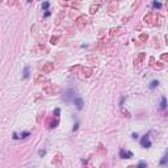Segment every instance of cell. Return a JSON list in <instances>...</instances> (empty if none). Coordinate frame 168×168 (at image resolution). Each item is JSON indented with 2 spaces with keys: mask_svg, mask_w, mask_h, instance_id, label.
Segmentation results:
<instances>
[{
  "mask_svg": "<svg viewBox=\"0 0 168 168\" xmlns=\"http://www.w3.org/2000/svg\"><path fill=\"white\" fill-rule=\"evenodd\" d=\"M43 91H45L47 95H58L62 89H61V87H58V86H55V84H51V83L47 82L45 86H43Z\"/></svg>",
  "mask_w": 168,
  "mask_h": 168,
  "instance_id": "6da1fadb",
  "label": "cell"
},
{
  "mask_svg": "<svg viewBox=\"0 0 168 168\" xmlns=\"http://www.w3.org/2000/svg\"><path fill=\"white\" fill-rule=\"evenodd\" d=\"M143 21L146 22V24H148V25H154V21H156V15L155 13H147L146 16H144V18H143Z\"/></svg>",
  "mask_w": 168,
  "mask_h": 168,
  "instance_id": "7a4b0ae2",
  "label": "cell"
},
{
  "mask_svg": "<svg viewBox=\"0 0 168 168\" xmlns=\"http://www.w3.org/2000/svg\"><path fill=\"white\" fill-rule=\"evenodd\" d=\"M75 24H76V26L79 28V29H83V28L86 26V24H87V17H86V16H79V17L76 18Z\"/></svg>",
  "mask_w": 168,
  "mask_h": 168,
  "instance_id": "3957f363",
  "label": "cell"
},
{
  "mask_svg": "<svg viewBox=\"0 0 168 168\" xmlns=\"http://www.w3.org/2000/svg\"><path fill=\"white\" fill-rule=\"evenodd\" d=\"M53 70H54V64H53L51 62H47V63H45L42 66V72L43 74H50Z\"/></svg>",
  "mask_w": 168,
  "mask_h": 168,
  "instance_id": "277c9868",
  "label": "cell"
},
{
  "mask_svg": "<svg viewBox=\"0 0 168 168\" xmlns=\"http://www.w3.org/2000/svg\"><path fill=\"white\" fill-rule=\"evenodd\" d=\"M144 58H146V54H144V53H139V54L135 57V59H134V66H135V67H137V66H139V64L143 62Z\"/></svg>",
  "mask_w": 168,
  "mask_h": 168,
  "instance_id": "5b68a950",
  "label": "cell"
},
{
  "mask_svg": "<svg viewBox=\"0 0 168 168\" xmlns=\"http://www.w3.org/2000/svg\"><path fill=\"white\" fill-rule=\"evenodd\" d=\"M141 144H142L143 147H150V146H151V142H150V139H148V134H144L143 137H142Z\"/></svg>",
  "mask_w": 168,
  "mask_h": 168,
  "instance_id": "8992f818",
  "label": "cell"
},
{
  "mask_svg": "<svg viewBox=\"0 0 168 168\" xmlns=\"http://www.w3.org/2000/svg\"><path fill=\"white\" fill-rule=\"evenodd\" d=\"M119 156H121V158H123V159H130V158L133 156V154L130 152V151L121 150V151H119Z\"/></svg>",
  "mask_w": 168,
  "mask_h": 168,
  "instance_id": "52a82bcc",
  "label": "cell"
},
{
  "mask_svg": "<svg viewBox=\"0 0 168 168\" xmlns=\"http://www.w3.org/2000/svg\"><path fill=\"white\" fill-rule=\"evenodd\" d=\"M82 72L86 78H89L92 75V68H88V67H83L82 68Z\"/></svg>",
  "mask_w": 168,
  "mask_h": 168,
  "instance_id": "ba28073f",
  "label": "cell"
},
{
  "mask_svg": "<svg viewBox=\"0 0 168 168\" xmlns=\"http://www.w3.org/2000/svg\"><path fill=\"white\" fill-rule=\"evenodd\" d=\"M43 79H45V76H43L42 74H37L36 76H34V83H36V84H40V83L43 82Z\"/></svg>",
  "mask_w": 168,
  "mask_h": 168,
  "instance_id": "9c48e42d",
  "label": "cell"
},
{
  "mask_svg": "<svg viewBox=\"0 0 168 168\" xmlns=\"http://www.w3.org/2000/svg\"><path fill=\"white\" fill-rule=\"evenodd\" d=\"M74 102H75V105H76V108H78V109H82V108H83V105H84V102H83V100H82V98H79V97H78V98H75V100H74Z\"/></svg>",
  "mask_w": 168,
  "mask_h": 168,
  "instance_id": "30bf717a",
  "label": "cell"
},
{
  "mask_svg": "<svg viewBox=\"0 0 168 168\" xmlns=\"http://www.w3.org/2000/svg\"><path fill=\"white\" fill-rule=\"evenodd\" d=\"M100 8V5H98V4H92L91 7H89V13H91V15H93V13H96L97 12V9Z\"/></svg>",
  "mask_w": 168,
  "mask_h": 168,
  "instance_id": "8fae6325",
  "label": "cell"
},
{
  "mask_svg": "<svg viewBox=\"0 0 168 168\" xmlns=\"http://www.w3.org/2000/svg\"><path fill=\"white\" fill-rule=\"evenodd\" d=\"M119 30H121V28H119V26H117V28H112V29H110V36H112V37L117 36V34L119 33Z\"/></svg>",
  "mask_w": 168,
  "mask_h": 168,
  "instance_id": "7c38bea8",
  "label": "cell"
},
{
  "mask_svg": "<svg viewBox=\"0 0 168 168\" xmlns=\"http://www.w3.org/2000/svg\"><path fill=\"white\" fill-rule=\"evenodd\" d=\"M29 135H30V133H28V131H24V133H21V135H20V137H18L17 134H13V138H15V139H18V138H26V137H29Z\"/></svg>",
  "mask_w": 168,
  "mask_h": 168,
  "instance_id": "4fadbf2b",
  "label": "cell"
},
{
  "mask_svg": "<svg viewBox=\"0 0 168 168\" xmlns=\"http://www.w3.org/2000/svg\"><path fill=\"white\" fill-rule=\"evenodd\" d=\"M61 160H62L61 154H57V155H55V158L53 159V164H59V163H61Z\"/></svg>",
  "mask_w": 168,
  "mask_h": 168,
  "instance_id": "5bb4252c",
  "label": "cell"
},
{
  "mask_svg": "<svg viewBox=\"0 0 168 168\" xmlns=\"http://www.w3.org/2000/svg\"><path fill=\"white\" fill-rule=\"evenodd\" d=\"M147 38H148V36H147L146 33H142L141 36H139V41H142V42H144V41H147Z\"/></svg>",
  "mask_w": 168,
  "mask_h": 168,
  "instance_id": "9a60e30c",
  "label": "cell"
},
{
  "mask_svg": "<svg viewBox=\"0 0 168 168\" xmlns=\"http://www.w3.org/2000/svg\"><path fill=\"white\" fill-rule=\"evenodd\" d=\"M160 108H162V109H165V108H167V100H165V97L162 98V104H160Z\"/></svg>",
  "mask_w": 168,
  "mask_h": 168,
  "instance_id": "2e32d148",
  "label": "cell"
},
{
  "mask_svg": "<svg viewBox=\"0 0 168 168\" xmlns=\"http://www.w3.org/2000/svg\"><path fill=\"white\" fill-rule=\"evenodd\" d=\"M72 93H74V91H72V89H70V91L67 92V95H68V96H66V97H64V100L68 101V100H70V97H72Z\"/></svg>",
  "mask_w": 168,
  "mask_h": 168,
  "instance_id": "e0dca14e",
  "label": "cell"
},
{
  "mask_svg": "<svg viewBox=\"0 0 168 168\" xmlns=\"http://www.w3.org/2000/svg\"><path fill=\"white\" fill-rule=\"evenodd\" d=\"M158 84H159V82H158V80H154V82H151L150 88H156V87H158Z\"/></svg>",
  "mask_w": 168,
  "mask_h": 168,
  "instance_id": "ac0fdd59",
  "label": "cell"
},
{
  "mask_svg": "<svg viewBox=\"0 0 168 168\" xmlns=\"http://www.w3.org/2000/svg\"><path fill=\"white\" fill-rule=\"evenodd\" d=\"M58 40H59V37H58V36H54V37H51V40H50V42H51L53 45H55Z\"/></svg>",
  "mask_w": 168,
  "mask_h": 168,
  "instance_id": "d6986e66",
  "label": "cell"
},
{
  "mask_svg": "<svg viewBox=\"0 0 168 168\" xmlns=\"http://www.w3.org/2000/svg\"><path fill=\"white\" fill-rule=\"evenodd\" d=\"M24 78H25V79H28V78H29V67H25V70H24Z\"/></svg>",
  "mask_w": 168,
  "mask_h": 168,
  "instance_id": "ffe728a7",
  "label": "cell"
},
{
  "mask_svg": "<svg viewBox=\"0 0 168 168\" xmlns=\"http://www.w3.org/2000/svg\"><path fill=\"white\" fill-rule=\"evenodd\" d=\"M152 7H154V8H158V9H159V8H162V4H160L159 1H154V3H152Z\"/></svg>",
  "mask_w": 168,
  "mask_h": 168,
  "instance_id": "44dd1931",
  "label": "cell"
},
{
  "mask_svg": "<svg viewBox=\"0 0 168 168\" xmlns=\"http://www.w3.org/2000/svg\"><path fill=\"white\" fill-rule=\"evenodd\" d=\"M58 123H59V121H58V118H57V119L54 121V122L50 123V127H57V126H58Z\"/></svg>",
  "mask_w": 168,
  "mask_h": 168,
  "instance_id": "7402d4cb",
  "label": "cell"
},
{
  "mask_svg": "<svg viewBox=\"0 0 168 168\" xmlns=\"http://www.w3.org/2000/svg\"><path fill=\"white\" fill-rule=\"evenodd\" d=\"M50 7V3L49 1H45V3H42V9H47Z\"/></svg>",
  "mask_w": 168,
  "mask_h": 168,
  "instance_id": "603a6c76",
  "label": "cell"
},
{
  "mask_svg": "<svg viewBox=\"0 0 168 168\" xmlns=\"http://www.w3.org/2000/svg\"><path fill=\"white\" fill-rule=\"evenodd\" d=\"M79 68H80V66H75V67H71V68H70V71H71V72H76V71L79 70Z\"/></svg>",
  "mask_w": 168,
  "mask_h": 168,
  "instance_id": "cb8c5ba5",
  "label": "cell"
},
{
  "mask_svg": "<svg viewBox=\"0 0 168 168\" xmlns=\"http://www.w3.org/2000/svg\"><path fill=\"white\" fill-rule=\"evenodd\" d=\"M137 168H147V165H146V163L141 162L139 164H138V167H137Z\"/></svg>",
  "mask_w": 168,
  "mask_h": 168,
  "instance_id": "d4e9b609",
  "label": "cell"
},
{
  "mask_svg": "<svg viewBox=\"0 0 168 168\" xmlns=\"http://www.w3.org/2000/svg\"><path fill=\"white\" fill-rule=\"evenodd\" d=\"M54 114H55V117L58 118V117H59V114H61V110H59V109H55V110H54Z\"/></svg>",
  "mask_w": 168,
  "mask_h": 168,
  "instance_id": "484cf974",
  "label": "cell"
},
{
  "mask_svg": "<svg viewBox=\"0 0 168 168\" xmlns=\"http://www.w3.org/2000/svg\"><path fill=\"white\" fill-rule=\"evenodd\" d=\"M167 163V155H164V158L162 159V162H160V164H165Z\"/></svg>",
  "mask_w": 168,
  "mask_h": 168,
  "instance_id": "4316f807",
  "label": "cell"
},
{
  "mask_svg": "<svg viewBox=\"0 0 168 168\" xmlns=\"http://www.w3.org/2000/svg\"><path fill=\"white\" fill-rule=\"evenodd\" d=\"M154 67H155L156 70H162V68H163V64H155Z\"/></svg>",
  "mask_w": 168,
  "mask_h": 168,
  "instance_id": "83f0119b",
  "label": "cell"
},
{
  "mask_svg": "<svg viewBox=\"0 0 168 168\" xmlns=\"http://www.w3.org/2000/svg\"><path fill=\"white\" fill-rule=\"evenodd\" d=\"M160 58H162V61H167V59H168V55H167V54H163Z\"/></svg>",
  "mask_w": 168,
  "mask_h": 168,
  "instance_id": "f1b7e54d",
  "label": "cell"
},
{
  "mask_svg": "<svg viewBox=\"0 0 168 168\" xmlns=\"http://www.w3.org/2000/svg\"><path fill=\"white\" fill-rule=\"evenodd\" d=\"M38 154H40L41 156H43V155H45V154H46V151H45V150H41V151H40V152H38Z\"/></svg>",
  "mask_w": 168,
  "mask_h": 168,
  "instance_id": "f546056e",
  "label": "cell"
},
{
  "mask_svg": "<svg viewBox=\"0 0 168 168\" xmlns=\"http://www.w3.org/2000/svg\"><path fill=\"white\" fill-rule=\"evenodd\" d=\"M50 16V12H45V17H49Z\"/></svg>",
  "mask_w": 168,
  "mask_h": 168,
  "instance_id": "4dcf8cb0",
  "label": "cell"
},
{
  "mask_svg": "<svg viewBox=\"0 0 168 168\" xmlns=\"http://www.w3.org/2000/svg\"><path fill=\"white\" fill-rule=\"evenodd\" d=\"M127 168H135V167H134V165H130V167H127Z\"/></svg>",
  "mask_w": 168,
  "mask_h": 168,
  "instance_id": "1f68e13d",
  "label": "cell"
}]
</instances>
